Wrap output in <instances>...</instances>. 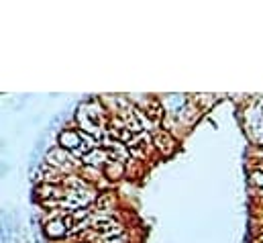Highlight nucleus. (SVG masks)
<instances>
[{"label":"nucleus","instance_id":"f03ea898","mask_svg":"<svg viewBox=\"0 0 263 243\" xmlns=\"http://www.w3.org/2000/svg\"><path fill=\"white\" fill-rule=\"evenodd\" d=\"M153 147L168 156V154H172L178 147V143L174 141V137H172L170 131H155L153 133Z\"/></svg>","mask_w":263,"mask_h":243},{"label":"nucleus","instance_id":"20e7f679","mask_svg":"<svg viewBox=\"0 0 263 243\" xmlns=\"http://www.w3.org/2000/svg\"><path fill=\"white\" fill-rule=\"evenodd\" d=\"M126 172V164H120V162H110L106 168H104V178L110 180V182H116L118 178H122Z\"/></svg>","mask_w":263,"mask_h":243},{"label":"nucleus","instance_id":"7ed1b4c3","mask_svg":"<svg viewBox=\"0 0 263 243\" xmlns=\"http://www.w3.org/2000/svg\"><path fill=\"white\" fill-rule=\"evenodd\" d=\"M70 227H68V223H65V219H55V221H49V223H45V233H47V237H51V239H65L68 235H70Z\"/></svg>","mask_w":263,"mask_h":243},{"label":"nucleus","instance_id":"f257e3e1","mask_svg":"<svg viewBox=\"0 0 263 243\" xmlns=\"http://www.w3.org/2000/svg\"><path fill=\"white\" fill-rule=\"evenodd\" d=\"M57 145L63 147V149H68V151L78 149L82 145V133H80V129H72V131L65 129V131H61L59 137H57Z\"/></svg>","mask_w":263,"mask_h":243}]
</instances>
